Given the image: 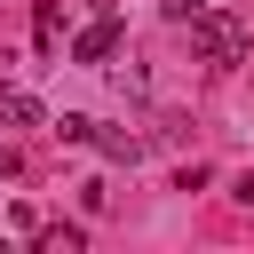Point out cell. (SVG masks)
<instances>
[{"instance_id":"277c9868","label":"cell","mask_w":254,"mask_h":254,"mask_svg":"<svg viewBox=\"0 0 254 254\" xmlns=\"http://www.w3.org/2000/svg\"><path fill=\"white\" fill-rule=\"evenodd\" d=\"M0 119H8V127H40V119H48V111H40V103H32V95H0Z\"/></svg>"},{"instance_id":"ba28073f","label":"cell","mask_w":254,"mask_h":254,"mask_svg":"<svg viewBox=\"0 0 254 254\" xmlns=\"http://www.w3.org/2000/svg\"><path fill=\"white\" fill-rule=\"evenodd\" d=\"M230 198H238V206H254V167L238 175V190H230Z\"/></svg>"},{"instance_id":"8992f818","label":"cell","mask_w":254,"mask_h":254,"mask_svg":"<svg viewBox=\"0 0 254 254\" xmlns=\"http://www.w3.org/2000/svg\"><path fill=\"white\" fill-rule=\"evenodd\" d=\"M32 24H40V48H56V32H64V8H56V0H40V16H32Z\"/></svg>"},{"instance_id":"3957f363","label":"cell","mask_w":254,"mask_h":254,"mask_svg":"<svg viewBox=\"0 0 254 254\" xmlns=\"http://www.w3.org/2000/svg\"><path fill=\"white\" fill-rule=\"evenodd\" d=\"M32 238H40V254H79V230L71 222H40Z\"/></svg>"},{"instance_id":"6da1fadb","label":"cell","mask_w":254,"mask_h":254,"mask_svg":"<svg viewBox=\"0 0 254 254\" xmlns=\"http://www.w3.org/2000/svg\"><path fill=\"white\" fill-rule=\"evenodd\" d=\"M190 48H198L214 71H230V64H246V24H238L230 8H198V16H190Z\"/></svg>"},{"instance_id":"7a4b0ae2","label":"cell","mask_w":254,"mask_h":254,"mask_svg":"<svg viewBox=\"0 0 254 254\" xmlns=\"http://www.w3.org/2000/svg\"><path fill=\"white\" fill-rule=\"evenodd\" d=\"M111 48H119V24H111V16H103V24H87V32H79V40H71V64H103V56H111Z\"/></svg>"},{"instance_id":"52a82bcc","label":"cell","mask_w":254,"mask_h":254,"mask_svg":"<svg viewBox=\"0 0 254 254\" xmlns=\"http://www.w3.org/2000/svg\"><path fill=\"white\" fill-rule=\"evenodd\" d=\"M56 135H64V143H87V135H95V119H87V111H64V119H56Z\"/></svg>"},{"instance_id":"5b68a950","label":"cell","mask_w":254,"mask_h":254,"mask_svg":"<svg viewBox=\"0 0 254 254\" xmlns=\"http://www.w3.org/2000/svg\"><path fill=\"white\" fill-rule=\"evenodd\" d=\"M87 143H103V159H127V167H135V159H143V143H135V135H103V127H95V135H87Z\"/></svg>"}]
</instances>
